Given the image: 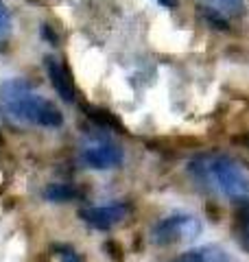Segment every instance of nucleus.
I'll return each instance as SVG.
<instances>
[{
    "label": "nucleus",
    "mask_w": 249,
    "mask_h": 262,
    "mask_svg": "<svg viewBox=\"0 0 249 262\" xmlns=\"http://www.w3.org/2000/svg\"><path fill=\"white\" fill-rule=\"evenodd\" d=\"M0 107L18 122H29L37 127H61L64 116L59 107L48 98L33 92L27 81L11 79L0 85Z\"/></svg>",
    "instance_id": "obj_1"
},
{
    "label": "nucleus",
    "mask_w": 249,
    "mask_h": 262,
    "mask_svg": "<svg viewBox=\"0 0 249 262\" xmlns=\"http://www.w3.org/2000/svg\"><path fill=\"white\" fill-rule=\"evenodd\" d=\"M190 170L199 182H212L219 190L234 203L249 201V177L240 164L227 155H212V158H199L190 164Z\"/></svg>",
    "instance_id": "obj_2"
},
{
    "label": "nucleus",
    "mask_w": 249,
    "mask_h": 262,
    "mask_svg": "<svg viewBox=\"0 0 249 262\" xmlns=\"http://www.w3.org/2000/svg\"><path fill=\"white\" fill-rule=\"evenodd\" d=\"M201 234V223L199 219L190 216V214H173L162 219L160 223L153 227L151 232V241L155 245H173L179 241H193Z\"/></svg>",
    "instance_id": "obj_3"
},
{
    "label": "nucleus",
    "mask_w": 249,
    "mask_h": 262,
    "mask_svg": "<svg viewBox=\"0 0 249 262\" xmlns=\"http://www.w3.org/2000/svg\"><path fill=\"white\" fill-rule=\"evenodd\" d=\"M122 149L118 144H114L110 140H103V138H96V140L88 142L81 151V160L88 164L90 168L96 170H107V168H116L122 164Z\"/></svg>",
    "instance_id": "obj_4"
},
{
    "label": "nucleus",
    "mask_w": 249,
    "mask_h": 262,
    "mask_svg": "<svg viewBox=\"0 0 249 262\" xmlns=\"http://www.w3.org/2000/svg\"><path fill=\"white\" fill-rule=\"evenodd\" d=\"M129 214V208L127 203L122 201H116V203H110V206H98V208H83L79 212V216L86 221L90 227L94 229H112L114 225H118L120 221Z\"/></svg>",
    "instance_id": "obj_5"
},
{
    "label": "nucleus",
    "mask_w": 249,
    "mask_h": 262,
    "mask_svg": "<svg viewBox=\"0 0 249 262\" xmlns=\"http://www.w3.org/2000/svg\"><path fill=\"white\" fill-rule=\"evenodd\" d=\"M46 70H48V77H51L55 92L59 94L61 101L66 103L77 101V85H74V79L70 75V70L66 68V63L55 59V57H46Z\"/></svg>",
    "instance_id": "obj_6"
},
{
    "label": "nucleus",
    "mask_w": 249,
    "mask_h": 262,
    "mask_svg": "<svg viewBox=\"0 0 249 262\" xmlns=\"http://www.w3.org/2000/svg\"><path fill=\"white\" fill-rule=\"evenodd\" d=\"M171 262H230V258H227V251L221 249L219 245H203V247L179 253Z\"/></svg>",
    "instance_id": "obj_7"
},
{
    "label": "nucleus",
    "mask_w": 249,
    "mask_h": 262,
    "mask_svg": "<svg viewBox=\"0 0 249 262\" xmlns=\"http://www.w3.org/2000/svg\"><path fill=\"white\" fill-rule=\"evenodd\" d=\"M232 234H234V241L249 253V201L236 203V212L232 219Z\"/></svg>",
    "instance_id": "obj_8"
},
{
    "label": "nucleus",
    "mask_w": 249,
    "mask_h": 262,
    "mask_svg": "<svg viewBox=\"0 0 249 262\" xmlns=\"http://www.w3.org/2000/svg\"><path fill=\"white\" fill-rule=\"evenodd\" d=\"M86 112H88V116L92 118L94 122H98L101 127H105V129H116V131H125L120 118L116 116V114H112L110 110H103V107H90V105H88Z\"/></svg>",
    "instance_id": "obj_9"
},
{
    "label": "nucleus",
    "mask_w": 249,
    "mask_h": 262,
    "mask_svg": "<svg viewBox=\"0 0 249 262\" xmlns=\"http://www.w3.org/2000/svg\"><path fill=\"white\" fill-rule=\"evenodd\" d=\"M205 3L227 18H238L245 13V0H205Z\"/></svg>",
    "instance_id": "obj_10"
},
{
    "label": "nucleus",
    "mask_w": 249,
    "mask_h": 262,
    "mask_svg": "<svg viewBox=\"0 0 249 262\" xmlns=\"http://www.w3.org/2000/svg\"><path fill=\"white\" fill-rule=\"evenodd\" d=\"M77 196V190L70 184H51L46 188V199L53 203H66Z\"/></svg>",
    "instance_id": "obj_11"
},
{
    "label": "nucleus",
    "mask_w": 249,
    "mask_h": 262,
    "mask_svg": "<svg viewBox=\"0 0 249 262\" xmlns=\"http://www.w3.org/2000/svg\"><path fill=\"white\" fill-rule=\"evenodd\" d=\"M201 13L208 24H212L217 31H230V22H227V15H223L221 11L212 9V7H201Z\"/></svg>",
    "instance_id": "obj_12"
},
{
    "label": "nucleus",
    "mask_w": 249,
    "mask_h": 262,
    "mask_svg": "<svg viewBox=\"0 0 249 262\" xmlns=\"http://www.w3.org/2000/svg\"><path fill=\"white\" fill-rule=\"evenodd\" d=\"M55 251L61 262H86V258L74 247H70V245H55Z\"/></svg>",
    "instance_id": "obj_13"
},
{
    "label": "nucleus",
    "mask_w": 249,
    "mask_h": 262,
    "mask_svg": "<svg viewBox=\"0 0 249 262\" xmlns=\"http://www.w3.org/2000/svg\"><path fill=\"white\" fill-rule=\"evenodd\" d=\"M9 31H11V18H9L7 7L3 5V0H0V42H5Z\"/></svg>",
    "instance_id": "obj_14"
},
{
    "label": "nucleus",
    "mask_w": 249,
    "mask_h": 262,
    "mask_svg": "<svg viewBox=\"0 0 249 262\" xmlns=\"http://www.w3.org/2000/svg\"><path fill=\"white\" fill-rule=\"evenodd\" d=\"M162 7H166V9H177V5H179V0H157Z\"/></svg>",
    "instance_id": "obj_15"
}]
</instances>
